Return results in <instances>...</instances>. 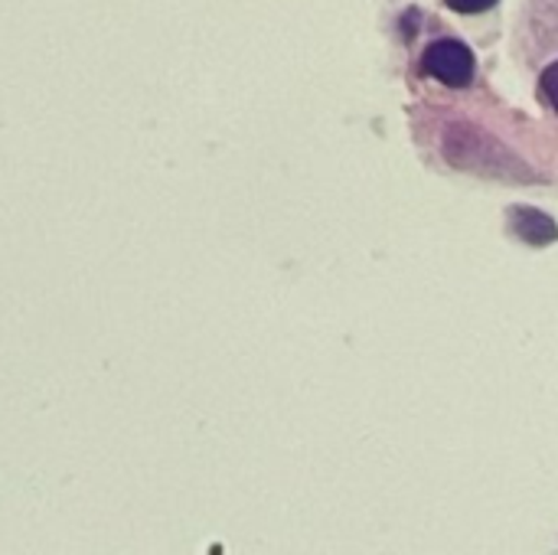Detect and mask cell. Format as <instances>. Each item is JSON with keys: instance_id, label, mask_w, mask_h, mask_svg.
Returning <instances> with one entry per match:
<instances>
[{"instance_id": "obj_1", "label": "cell", "mask_w": 558, "mask_h": 555, "mask_svg": "<svg viewBox=\"0 0 558 555\" xmlns=\"http://www.w3.org/2000/svg\"><path fill=\"white\" fill-rule=\"evenodd\" d=\"M422 65L428 75H435L451 88H464L474 79V52L461 39H435L425 49Z\"/></svg>"}, {"instance_id": "obj_4", "label": "cell", "mask_w": 558, "mask_h": 555, "mask_svg": "<svg viewBox=\"0 0 558 555\" xmlns=\"http://www.w3.org/2000/svg\"><path fill=\"white\" fill-rule=\"evenodd\" d=\"M451 10H458V13H484V10H490L497 0H445Z\"/></svg>"}, {"instance_id": "obj_2", "label": "cell", "mask_w": 558, "mask_h": 555, "mask_svg": "<svg viewBox=\"0 0 558 555\" xmlns=\"http://www.w3.org/2000/svg\"><path fill=\"white\" fill-rule=\"evenodd\" d=\"M510 222H513V232L530 242V245H553L558 239V226L553 216L539 213V209H530V206H513L510 209Z\"/></svg>"}, {"instance_id": "obj_3", "label": "cell", "mask_w": 558, "mask_h": 555, "mask_svg": "<svg viewBox=\"0 0 558 555\" xmlns=\"http://www.w3.org/2000/svg\"><path fill=\"white\" fill-rule=\"evenodd\" d=\"M543 95L549 98V105L558 111V62H553V65L543 72Z\"/></svg>"}]
</instances>
